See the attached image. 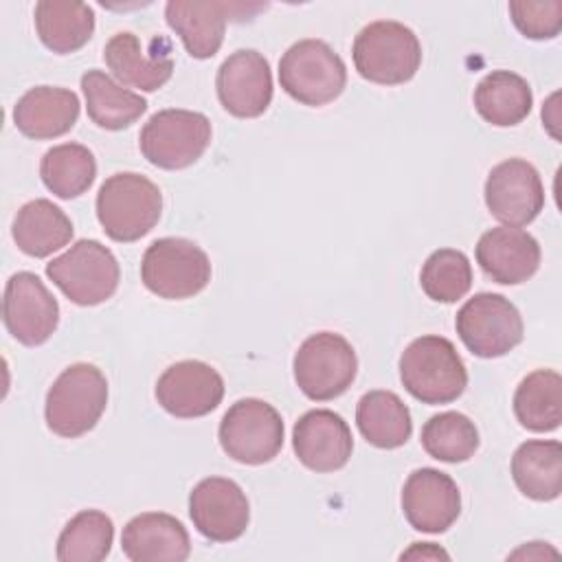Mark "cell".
<instances>
[{"label": "cell", "instance_id": "cell-25", "mask_svg": "<svg viewBox=\"0 0 562 562\" xmlns=\"http://www.w3.org/2000/svg\"><path fill=\"white\" fill-rule=\"evenodd\" d=\"M516 487L531 501H555L562 492V446L555 439H529L512 457Z\"/></svg>", "mask_w": 562, "mask_h": 562}, {"label": "cell", "instance_id": "cell-14", "mask_svg": "<svg viewBox=\"0 0 562 562\" xmlns=\"http://www.w3.org/2000/svg\"><path fill=\"white\" fill-rule=\"evenodd\" d=\"M485 204L505 226H525L544 206V187L538 169L522 158L494 165L485 180Z\"/></svg>", "mask_w": 562, "mask_h": 562}, {"label": "cell", "instance_id": "cell-19", "mask_svg": "<svg viewBox=\"0 0 562 562\" xmlns=\"http://www.w3.org/2000/svg\"><path fill=\"white\" fill-rule=\"evenodd\" d=\"M292 448L307 470L334 472L347 465L353 452V437L338 413L314 408L301 415L294 424Z\"/></svg>", "mask_w": 562, "mask_h": 562}, {"label": "cell", "instance_id": "cell-16", "mask_svg": "<svg viewBox=\"0 0 562 562\" xmlns=\"http://www.w3.org/2000/svg\"><path fill=\"white\" fill-rule=\"evenodd\" d=\"M189 516L204 538L213 542H231L246 531L250 505L235 481L209 476L191 490Z\"/></svg>", "mask_w": 562, "mask_h": 562}, {"label": "cell", "instance_id": "cell-27", "mask_svg": "<svg viewBox=\"0 0 562 562\" xmlns=\"http://www.w3.org/2000/svg\"><path fill=\"white\" fill-rule=\"evenodd\" d=\"M356 424L362 437L382 450L404 446L413 432L408 406L393 391H369L358 400Z\"/></svg>", "mask_w": 562, "mask_h": 562}, {"label": "cell", "instance_id": "cell-21", "mask_svg": "<svg viewBox=\"0 0 562 562\" xmlns=\"http://www.w3.org/2000/svg\"><path fill=\"white\" fill-rule=\"evenodd\" d=\"M121 549L132 562H184L191 540L176 516L145 512L123 527Z\"/></svg>", "mask_w": 562, "mask_h": 562}, {"label": "cell", "instance_id": "cell-20", "mask_svg": "<svg viewBox=\"0 0 562 562\" xmlns=\"http://www.w3.org/2000/svg\"><path fill=\"white\" fill-rule=\"evenodd\" d=\"M476 263L496 283L518 285L531 279L540 266V244L516 226H496L481 235Z\"/></svg>", "mask_w": 562, "mask_h": 562}, {"label": "cell", "instance_id": "cell-12", "mask_svg": "<svg viewBox=\"0 0 562 562\" xmlns=\"http://www.w3.org/2000/svg\"><path fill=\"white\" fill-rule=\"evenodd\" d=\"M263 7L259 2L171 0L165 7V18L191 57L209 59L220 50L228 20H248Z\"/></svg>", "mask_w": 562, "mask_h": 562}, {"label": "cell", "instance_id": "cell-7", "mask_svg": "<svg viewBox=\"0 0 562 562\" xmlns=\"http://www.w3.org/2000/svg\"><path fill=\"white\" fill-rule=\"evenodd\" d=\"M46 277L81 307L108 301L121 279L114 252L97 239H79L64 255L46 263Z\"/></svg>", "mask_w": 562, "mask_h": 562}, {"label": "cell", "instance_id": "cell-32", "mask_svg": "<svg viewBox=\"0 0 562 562\" xmlns=\"http://www.w3.org/2000/svg\"><path fill=\"white\" fill-rule=\"evenodd\" d=\"M114 540L112 518L99 509L75 514L57 538L59 562H101L110 555Z\"/></svg>", "mask_w": 562, "mask_h": 562}, {"label": "cell", "instance_id": "cell-18", "mask_svg": "<svg viewBox=\"0 0 562 562\" xmlns=\"http://www.w3.org/2000/svg\"><path fill=\"white\" fill-rule=\"evenodd\" d=\"M402 512L413 529L443 533L461 514V492L446 472L419 468L402 487Z\"/></svg>", "mask_w": 562, "mask_h": 562}, {"label": "cell", "instance_id": "cell-4", "mask_svg": "<svg viewBox=\"0 0 562 562\" xmlns=\"http://www.w3.org/2000/svg\"><path fill=\"white\" fill-rule=\"evenodd\" d=\"M108 406V380L99 367L77 362L66 367L46 393V426L66 439L86 435Z\"/></svg>", "mask_w": 562, "mask_h": 562}, {"label": "cell", "instance_id": "cell-24", "mask_svg": "<svg viewBox=\"0 0 562 562\" xmlns=\"http://www.w3.org/2000/svg\"><path fill=\"white\" fill-rule=\"evenodd\" d=\"M70 217L50 200L37 198L22 204L13 220V241L18 248L35 259L48 257L72 239Z\"/></svg>", "mask_w": 562, "mask_h": 562}, {"label": "cell", "instance_id": "cell-35", "mask_svg": "<svg viewBox=\"0 0 562 562\" xmlns=\"http://www.w3.org/2000/svg\"><path fill=\"white\" fill-rule=\"evenodd\" d=\"M514 26L529 40H553L562 31V0L509 2Z\"/></svg>", "mask_w": 562, "mask_h": 562}, {"label": "cell", "instance_id": "cell-29", "mask_svg": "<svg viewBox=\"0 0 562 562\" xmlns=\"http://www.w3.org/2000/svg\"><path fill=\"white\" fill-rule=\"evenodd\" d=\"M81 90L90 121L103 130L130 127L147 110V101L140 94L123 88L103 70H86Z\"/></svg>", "mask_w": 562, "mask_h": 562}, {"label": "cell", "instance_id": "cell-22", "mask_svg": "<svg viewBox=\"0 0 562 562\" xmlns=\"http://www.w3.org/2000/svg\"><path fill=\"white\" fill-rule=\"evenodd\" d=\"M103 59L121 86H132L143 92L158 90L171 79L173 72V59L167 44L158 50H147L130 31H121L108 40Z\"/></svg>", "mask_w": 562, "mask_h": 562}, {"label": "cell", "instance_id": "cell-10", "mask_svg": "<svg viewBox=\"0 0 562 562\" xmlns=\"http://www.w3.org/2000/svg\"><path fill=\"white\" fill-rule=\"evenodd\" d=\"M220 446L237 463L261 465L283 448V419L279 411L257 397L237 400L220 422Z\"/></svg>", "mask_w": 562, "mask_h": 562}, {"label": "cell", "instance_id": "cell-30", "mask_svg": "<svg viewBox=\"0 0 562 562\" xmlns=\"http://www.w3.org/2000/svg\"><path fill=\"white\" fill-rule=\"evenodd\" d=\"M514 415L531 432H551L562 422V378L553 369H536L514 393Z\"/></svg>", "mask_w": 562, "mask_h": 562}, {"label": "cell", "instance_id": "cell-1", "mask_svg": "<svg viewBox=\"0 0 562 562\" xmlns=\"http://www.w3.org/2000/svg\"><path fill=\"white\" fill-rule=\"evenodd\" d=\"M162 193L136 171H119L99 187L97 220L103 233L121 244L145 237L160 220Z\"/></svg>", "mask_w": 562, "mask_h": 562}, {"label": "cell", "instance_id": "cell-9", "mask_svg": "<svg viewBox=\"0 0 562 562\" xmlns=\"http://www.w3.org/2000/svg\"><path fill=\"white\" fill-rule=\"evenodd\" d=\"M211 143V121L202 112L169 108L149 116L138 136L140 154L158 169L193 165Z\"/></svg>", "mask_w": 562, "mask_h": 562}, {"label": "cell", "instance_id": "cell-28", "mask_svg": "<svg viewBox=\"0 0 562 562\" xmlns=\"http://www.w3.org/2000/svg\"><path fill=\"white\" fill-rule=\"evenodd\" d=\"M533 94L525 77L512 70H492L474 88V108L483 121L496 127H512L527 119Z\"/></svg>", "mask_w": 562, "mask_h": 562}, {"label": "cell", "instance_id": "cell-23", "mask_svg": "<svg viewBox=\"0 0 562 562\" xmlns=\"http://www.w3.org/2000/svg\"><path fill=\"white\" fill-rule=\"evenodd\" d=\"M79 119V97L68 88L35 86L26 90L15 108L13 123L26 136L35 140L64 136L75 127Z\"/></svg>", "mask_w": 562, "mask_h": 562}, {"label": "cell", "instance_id": "cell-33", "mask_svg": "<svg viewBox=\"0 0 562 562\" xmlns=\"http://www.w3.org/2000/svg\"><path fill=\"white\" fill-rule=\"evenodd\" d=\"M424 450L443 463H461L474 457L479 448V430L470 417L457 411L432 415L422 428Z\"/></svg>", "mask_w": 562, "mask_h": 562}, {"label": "cell", "instance_id": "cell-31", "mask_svg": "<svg viewBox=\"0 0 562 562\" xmlns=\"http://www.w3.org/2000/svg\"><path fill=\"white\" fill-rule=\"evenodd\" d=\"M40 176L53 195L72 200L92 187L97 178V160L86 145L61 143L42 156Z\"/></svg>", "mask_w": 562, "mask_h": 562}, {"label": "cell", "instance_id": "cell-5", "mask_svg": "<svg viewBox=\"0 0 562 562\" xmlns=\"http://www.w3.org/2000/svg\"><path fill=\"white\" fill-rule=\"evenodd\" d=\"M281 88L303 105H325L338 99L347 86V68L323 40H301L279 59Z\"/></svg>", "mask_w": 562, "mask_h": 562}, {"label": "cell", "instance_id": "cell-17", "mask_svg": "<svg viewBox=\"0 0 562 562\" xmlns=\"http://www.w3.org/2000/svg\"><path fill=\"white\" fill-rule=\"evenodd\" d=\"M224 397L222 375L202 360H180L162 371L156 382L158 404L173 417H204Z\"/></svg>", "mask_w": 562, "mask_h": 562}, {"label": "cell", "instance_id": "cell-36", "mask_svg": "<svg viewBox=\"0 0 562 562\" xmlns=\"http://www.w3.org/2000/svg\"><path fill=\"white\" fill-rule=\"evenodd\" d=\"M402 560H417V558H430V560H437V558H450L443 549L435 547L432 542H413V547L408 551H404L400 555Z\"/></svg>", "mask_w": 562, "mask_h": 562}, {"label": "cell", "instance_id": "cell-34", "mask_svg": "<svg viewBox=\"0 0 562 562\" xmlns=\"http://www.w3.org/2000/svg\"><path fill=\"white\" fill-rule=\"evenodd\" d=\"M422 290L437 303H457L472 288L470 259L454 248L435 250L419 272Z\"/></svg>", "mask_w": 562, "mask_h": 562}, {"label": "cell", "instance_id": "cell-26", "mask_svg": "<svg viewBox=\"0 0 562 562\" xmlns=\"http://www.w3.org/2000/svg\"><path fill=\"white\" fill-rule=\"evenodd\" d=\"M33 15L42 44L59 55L79 50L94 33V11L86 2L40 0Z\"/></svg>", "mask_w": 562, "mask_h": 562}, {"label": "cell", "instance_id": "cell-13", "mask_svg": "<svg viewBox=\"0 0 562 562\" xmlns=\"http://www.w3.org/2000/svg\"><path fill=\"white\" fill-rule=\"evenodd\" d=\"M2 321L18 342L37 347L57 329L59 305L37 274L22 270L4 285Z\"/></svg>", "mask_w": 562, "mask_h": 562}, {"label": "cell", "instance_id": "cell-8", "mask_svg": "<svg viewBox=\"0 0 562 562\" xmlns=\"http://www.w3.org/2000/svg\"><path fill=\"white\" fill-rule=\"evenodd\" d=\"M294 382L314 402H329L342 395L358 373V358L351 342L334 331H318L305 338L294 353Z\"/></svg>", "mask_w": 562, "mask_h": 562}, {"label": "cell", "instance_id": "cell-2", "mask_svg": "<svg viewBox=\"0 0 562 562\" xmlns=\"http://www.w3.org/2000/svg\"><path fill=\"white\" fill-rule=\"evenodd\" d=\"M404 389L424 404H450L468 386V369L443 336H419L400 356Z\"/></svg>", "mask_w": 562, "mask_h": 562}, {"label": "cell", "instance_id": "cell-3", "mask_svg": "<svg viewBox=\"0 0 562 562\" xmlns=\"http://www.w3.org/2000/svg\"><path fill=\"white\" fill-rule=\"evenodd\" d=\"M351 55L362 79L380 86H400L419 70L422 44L406 24L375 20L360 29Z\"/></svg>", "mask_w": 562, "mask_h": 562}, {"label": "cell", "instance_id": "cell-11", "mask_svg": "<svg viewBox=\"0 0 562 562\" xmlns=\"http://www.w3.org/2000/svg\"><path fill=\"white\" fill-rule=\"evenodd\" d=\"M461 342L479 358H501L522 340V316L518 307L494 292L468 299L454 318Z\"/></svg>", "mask_w": 562, "mask_h": 562}, {"label": "cell", "instance_id": "cell-15", "mask_svg": "<svg viewBox=\"0 0 562 562\" xmlns=\"http://www.w3.org/2000/svg\"><path fill=\"white\" fill-rule=\"evenodd\" d=\"M222 108L237 119L261 116L272 101V72L268 59L255 48L231 53L215 77Z\"/></svg>", "mask_w": 562, "mask_h": 562}, {"label": "cell", "instance_id": "cell-6", "mask_svg": "<svg viewBox=\"0 0 562 562\" xmlns=\"http://www.w3.org/2000/svg\"><path fill=\"white\" fill-rule=\"evenodd\" d=\"M143 285L169 301L200 294L211 281L206 252L184 237H162L147 246L140 261Z\"/></svg>", "mask_w": 562, "mask_h": 562}]
</instances>
